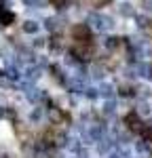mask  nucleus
Segmentation results:
<instances>
[{
    "instance_id": "4468645a",
    "label": "nucleus",
    "mask_w": 152,
    "mask_h": 158,
    "mask_svg": "<svg viewBox=\"0 0 152 158\" xmlns=\"http://www.w3.org/2000/svg\"><path fill=\"white\" fill-rule=\"evenodd\" d=\"M0 6H2V0H0Z\"/></svg>"
},
{
    "instance_id": "f03ea898",
    "label": "nucleus",
    "mask_w": 152,
    "mask_h": 158,
    "mask_svg": "<svg viewBox=\"0 0 152 158\" xmlns=\"http://www.w3.org/2000/svg\"><path fill=\"white\" fill-rule=\"evenodd\" d=\"M125 127H127V131L141 135V131L146 129V122H141V118H139L137 112H131V114L125 116Z\"/></svg>"
},
{
    "instance_id": "1a4fd4ad",
    "label": "nucleus",
    "mask_w": 152,
    "mask_h": 158,
    "mask_svg": "<svg viewBox=\"0 0 152 158\" xmlns=\"http://www.w3.org/2000/svg\"><path fill=\"white\" fill-rule=\"evenodd\" d=\"M118 47H120V38H108L106 40V49L114 51V49H118Z\"/></svg>"
},
{
    "instance_id": "423d86ee",
    "label": "nucleus",
    "mask_w": 152,
    "mask_h": 158,
    "mask_svg": "<svg viewBox=\"0 0 152 158\" xmlns=\"http://www.w3.org/2000/svg\"><path fill=\"white\" fill-rule=\"evenodd\" d=\"M114 91H116V89H114L112 85H108V82H101L99 89H97V93H99L101 97H112V95H114Z\"/></svg>"
},
{
    "instance_id": "7ed1b4c3",
    "label": "nucleus",
    "mask_w": 152,
    "mask_h": 158,
    "mask_svg": "<svg viewBox=\"0 0 152 158\" xmlns=\"http://www.w3.org/2000/svg\"><path fill=\"white\" fill-rule=\"evenodd\" d=\"M91 55H93V47H89V44H76L74 42L70 47V57H74L76 61H89Z\"/></svg>"
},
{
    "instance_id": "6e6552de",
    "label": "nucleus",
    "mask_w": 152,
    "mask_h": 158,
    "mask_svg": "<svg viewBox=\"0 0 152 158\" xmlns=\"http://www.w3.org/2000/svg\"><path fill=\"white\" fill-rule=\"evenodd\" d=\"M120 97H133L135 95V91H133V86H120L118 91H116Z\"/></svg>"
},
{
    "instance_id": "39448f33",
    "label": "nucleus",
    "mask_w": 152,
    "mask_h": 158,
    "mask_svg": "<svg viewBox=\"0 0 152 158\" xmlns=\"http://www.w3.org/2000/svg\"><path fill=\"white\" fill-rule=\"evenodd\" d=\"M49 118L53 124H63V122L68 120V116H65V112L59 108H49Z\"/></svg>"
},
{
    "instance_id": "9b49d317",
    "label": "nucleus",
    "mask_w": 152,
    "mask_h": 158,
    "mask_svg": "<svg viewBox=\"0 0 152 158\" xmlns=\"http://www.w3.org/2000/svg\"><path fill=\"white\" fill-rule=\"evenodd\" d=\"M95 27L97 30H110V21L108 19H95Z\"/></svg>"
},
{
    "instance_id": "f8f14e48",
    "label": "nucleus",
    "mask_w": 152,
    "mask_h": 158,
    "mask_svg": "<svg viewBox=\"0 0 152 158\" xmlns=\"http://www.w3.org/2000/svg\"><path fill=\"white\" fill-rule=\"evenodd\" d=\"M108 2H110V0H91V4H93V6H97V9H99V6H106Z\"/></svg>"
},
{
    "instance_id": "20e7f679",
    "label": "nucleus",
    "mask_w": 152,
    "mask_h": 158,
    "mask_svg": "<svg viewBox=\"0 0 152 158\" xmlns=\"http://www.w3.org/2000/svg\"><path fill=\"white\" fill-rule=\"evenodd\" d=\"M15 135L19 137V141H21L23 146L32 141V129H30L27 124H23V122H15Z\"/></svg>"
},
{
    "instance_id": "0eeeda50",
    "label": "nucleus",
    "mask_w": 152,
    "mask_h": 158,
    "mask_svg": "<svg viewBox=\"0 0 152 158\" xmlns=\"http://www.w3.org/2000/svg\"><path fill=\"white\" fill-rule=\"evenodd\" d=\"M15 23V15L6 11H0V25H11Z\"/></svg>"
},
{
    "instance_id": "ddd939ff",
    "label": "nucleus",
    "mask_w": 152,
    "mask_h": 158,
    "mask_svg": "<svg viewBox=\"0 0 152 158\" xmlns=\"http://www.w3.org/2000/svg\"><path fill=\"white\" fill-rule=\"evenodd\" d=\"M4 116H6V110H4L2 106H0V118H4Z\"/></svg>"
},
{
    "instance_id": "f257e3e1",
    "label": "nucleus",
    "mask_w": 152,
    "mask_h": 158,
    "mask_svg": "<svg viewBox=\"0 0 152 158\" xmlns=\"http://www.w3.org/2000/svg\"><path fill=\"white\" fill-rule=\"evenodd\" d=\"M72 40L76 44H89L93 47V34H91V27L85 23H78L72 27Z\"/></svg>"
},
{
    "instance_id": "9d476101",
    "label": "nucleus",
    "mask_w": 152,
    "mask_h": 158,
    "mask_svg": "<svg viewBox=\"0 0 152 158\" xmlns=\"http://www.w3.org/2000/svg\"><path fill=\"white\" fill-rule=\"evenodd\" d=\"M36 30H38V23H36V21H25V23H23V32H27V34H30V32L34 34Z\"/></svg>"
}]
</instances>
